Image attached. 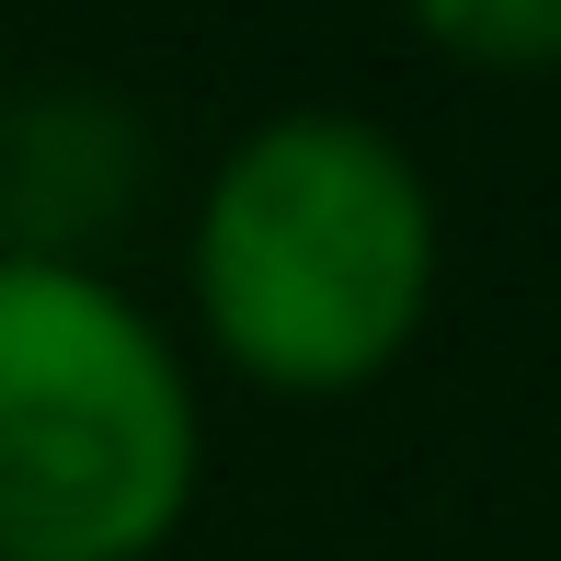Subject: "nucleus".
Masks as SVG:
<instances>
[{
  "mask_svg": "<svg viewBox=\"0 0 561 561\" xmlns=\"http://www.w3.org/2000/svg\"><path fill=\"white\" fill-rule=\"evenodd\" d=\"M195 493V344L104 252H0V561H161Z\"/></svg>",
  "mask_w": 561,
  "mask_h": 561,
  "instance_id": "2",
  "label": "nucleus"
},
{
  "mask_svg": "<svg viewBox=\"0 0 561 561\" xmlns=\"http://www.w3.org/2000/svg\"><path fill=\"white\" fill-rule=\"evenodd\" d=\"M401 23L470 81H561V0H401Z\"/></svg>",
  "mask_w": 561,
  "mask_h": 561,
  "instance_id": "4",
  "label": "nucleus"
},
{
  "mask_svg": "<svg viewBox=\"0 0 561 561\" xmlns=\"http://www.w3.org/2000/svg\"><path fill=\"white\" fill-rule=\"evenodd\" d=\"M447 207L367 104H275L195 172L184 321L264 401H355L424 344Z\"/></svg>",
  "mask_w": 561,
  "mask_h": 561,
  "instance_id": "1",
  "label": "nucleus"
},
{
  "mask_svg": "<svg viewBox=\"0 0 561 561\" xmlns=\"http://www.w3.org/2000/svg\"><path fill=\"white\" fill-rule=\"evenodd\" d=\"M138 172L149 138L115 92L58 81V92H23L0 115V252H81L138 207Z\"/></svg>",
  "mask_w": 561,
  "mask_h": 561,
  "instance_id": "3",
  "label": "nucleus"
}]
</instances>
